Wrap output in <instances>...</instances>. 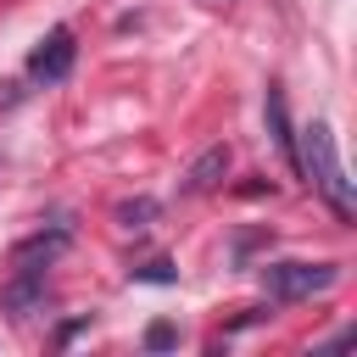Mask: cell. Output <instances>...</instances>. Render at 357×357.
Segmentation results:
<instances>
[{
    "label": "cell",
    "mask_w": 357,
    "mask_h": 357,
    "mask_svg": "<svg viewBox=\"0 0 357 357\" xmlns=\"http://www.w3.org/2000/svg\"><path fill=\"white\" fill-rule=\"evenodd\" d=\"M139 279H156V284H167V279H173V268H167V262H151Z\"/></svg>",
    "instance_id": "cell-8"
},
{
    "label": "cell",
    "mask_w": 357,
    "mask_h": 357,
    "mask_svg": "<svg viewBox=\"0 0 357 357\" xmlns=\"http://www.w3.org/2000/svg\"><path fill=\"white\" fill-rule=\"evenodd\" d=\"M223 173H229V145H212V151H201L195 167L184 173V190H190V195H206V190L223 184Z\"/></svg>",
    "instance_id": "cell-4"
},
{
    "label": "cell",
    "mask_w": 357,
    "mask_h": 357,
    "mask_svg": "<svg viewBox=\"0 0 357 357\" xmlns=\"http://www.w3.org/2000/svg\"><path fill=\"white\" fill-rule=\"evenodd\" d=\"M73 56H78L73 28H50V33L39 39V50L28 56V73H33L39 84H61V78L73 73Z\"/></svg>",
    "instance_id": "cell-3"
},
{
    "label": "cell",
    "mask_w": 357,
    "mask_h": 357,
    "mask_svg": "<svg viewBox=\"0 0 357 357\" xmlns=\"http://www.w3.org/2000/svg\"><path fill=\"white\" fill-rule=\"evenodd\" d=\"M296 173L312 178V190L335 206V218H351V178L340 167V151H335V128L324 117H312L301 128V145H296Z\"/></svg>",
    "instance_id": "cell-1"
},
{
    "label": "cell",
    "mask_w": 357,
    "mask_h": 357,
    "mask_svg": "<svg viewBox=\"0 0 357 357\" xmlns=\"http://www.w3.org/2000/svg\"><path fill=\"white\" fill-rule=\"evenodd\" d=\"M173 340H178V335H173L167 324H151V335H145V346H151V351H162V346H173Z\"/></svg>",
    "instance_id": "cell-7"
},
{
    "label": "cell",
    "mask_w": 357,
    "mask_h": 357,
    "mask_svg": "<svg viewBox=\"0 0 357 357\" xmlns=\"http://www.w3.org/2000/svg\"><path fill=\"white\" fill-rule=\"evenodd\" d=\"M335 279H340V262H268V268H262V290H268L273 301L324 296Z\"/></svg>",
    "instance_id": "cell-2"
},
{
    "label": "cell",
    "mask_w": 357,
    "mask_h": 357,
    "mask_svg": "<svg viewBox=\"0 0 357 357\" xmlns=\"http://www.w3.org/2000/svg\"><path fill=\"white\" fill-rule=\"evenodd\" d=\"M268 128H273L279 151H284L290 167H296V134H290V117H284V89H268Z\"/></svg>",
    "instance_id": "cell-5"
},
{
    "label": "cell",
    "mask_w": 357,
    "mask_h": 357,
    "mask_svg": "<svg viewBox=\"0 0 357 357\" xmlns=\"http://www.w3.org/2000/svg\"><path fill=\"white\" fill-rule=\"evenodd\" d=\"M117 218H123L128 229H145V223L156 218V201H123V206H117Z\"/></svg>",
    "instance_id": "cell-6"
}]
</instances>
